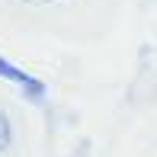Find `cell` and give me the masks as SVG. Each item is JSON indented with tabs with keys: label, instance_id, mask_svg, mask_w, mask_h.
Returning <instances> with one entry per match:
<instances>
[{
	"label": "cell",
	"instance_id": "obj_1",
	"mask_svg": "<svg viewBox=\"0 0 157 157\" xmlns=\"http://www.w3.org/2000/svg\"><path fill=\"white\" fill-rule=\"evenodd\" d=\"M125 0H0V23L23 32L96 35Z\"/></svg>",
	"mask_w": 157,
	"mask_h": 157
},
{
	"label": "cell",
	"instance_id": "obj_2",
	"mask_svg": "<svg viewBox=\"0 0 157 157\" xmlns=\"http://www.w3.org/2000/svg\"><path fill=\"white\" fill-rule=\"evenodd\" d=\"M10 144H13V122H10V116L0 109V157L10 151Z\"/></svg>",
	"mask_w": 157,
	"mask_h": 157
}]
</instances>
